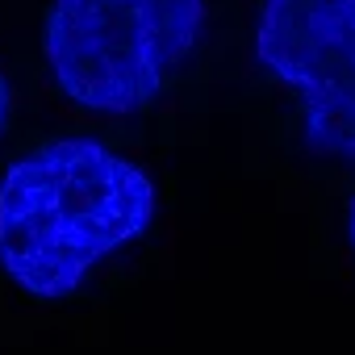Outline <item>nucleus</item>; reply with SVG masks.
<instances>
[{
	"label": "nucleus",
	"instance_id": "f03ea898",
	"mask_svg": "<svg viewBox=\"0 0 355 355\" xmlns=\"http://www.w3.org/2000/svg\"><path fill=\"white\" fill-rule=\"evenodd\" d=\"M205 0H55L46 63L63 96L92 113L150 105L205 34Z\"/></svg>",
	"mask_w": 355,
	"mask_h": 355
},
{
	"label": "nucleus",
	"instance_id": "20e7f679",
	"mask_svg": "<svg viewBox=\"0 0 355 355\" xmlns=\"http://www.w3.org/2000/svg\"><path fill=\"white\" fill-rule=\"evenodd\" d=\"M9 109H13V88L5 80V71H0V134H5V121H9Z\"/></svg>",
	"mask_w": 355,
	"mask_h": 355
},
{
	"label": "nucleus",
	"instance_id": "f257e3e1",
	"mask_svg": "<svg viewBox=\"0 0 355 355\" xmlns=\"http://www.w3.org/2000/svg\"><path fill=\"white\" fill-rule=\"evenodd\" d=\"M155 214L159 189L138 163L84 134L55 138L0 175V268L21 293L63 301Z\"/></svg>",
	"mask_w": 355,
	"mask_h": 355
},
{
	"label": "nucleus",
	"instance_id": "39448f33",
	"mask_svg": "<svg viewBox=\"0 0 355 355\" xmlns=\"http://www.w3.org/2000/svg\"><path fill=\"white\" fill-rule=\"evenodd\" d=\"M347 239H351V255H355V193H351V205H347Z\"/></svg>",
	"mask_w": 355,
	"mask_h": 355
},
{
	"label": "nucleus",
	"instance_id": "7ed1b4c3",
	"mask_svg": "<svg viewBox=\"0 0 355 355\" xmlns=\"http://www.w3.org/2000/svg\"><path fill=\"white\" fill-rule=\"evenodd\" d=\"M255 59L301 92L305 146L355 159V0H263Z\"/></svg>",
	"mask_w": 355,
	"mask_h": 355
}]
</instances>
